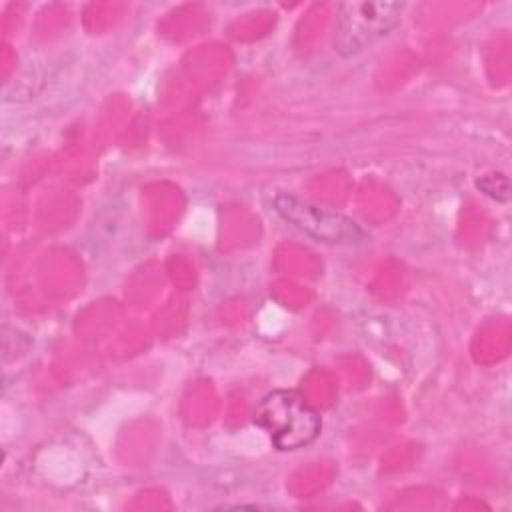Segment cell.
<instances>
[{"mask_svg":"<svg viewBox=\"0 0 512 512\" xmlns=\"http://www.w3.org/2000/svg\"><path fill=\"white\" fill-rule=\"evenodd\" d=\"M252 420L270 434L276 450L310 446L322 430L320 414L296 390H272L256 406Z\"/></svg>","mask_w":512,"mask_h":512,"instance_id":"cell-1","label":"cell"},{"mask_svg":"<svg viewBox=\"0 0 512 512\" xmlns=\"http://www.w3.org/2000/svg\"><path fill=\"white\" fill-rule=\"evenodd\" d=\"M404 12V2L352 0L338 6L334 28V52L348 58L360 54L394 30Z\"/></svg>","mask_w":512,"mask_h":512,"instance_id":"cell-2","label":"cell"},{"mask_svg":"<svg viewBox=\"0 0 512 512\" xmlns=\"http://www.w3.org/2000/svg\"><path fill=\"white\" fill-rule=\"evenodd\" d=\"M274 212L302 234L324 244H362L368 232L342 212L310 204L294 194L278 192L272 198Z\"/></svg>","mask_w":512,"mask_h":512,"instance_id":"cell-3","label":"cell"},{"mask_svg":"<svg viewBox=\"0 0 512 512\" xmlns=\"http://www.w3.org/2000/svg\"><path fill=\"white\" fill-rule=\"evenodd\" d=\"M476 186L480 188V192H484L486 196L494 198V200H508L510 196V182L508 176L502 172H492V174H484L476 180Z\"/></svg>","mask_w":512,"mask_h":512,"instance_id":"cell-4","label":"cell"}]
</instances>
